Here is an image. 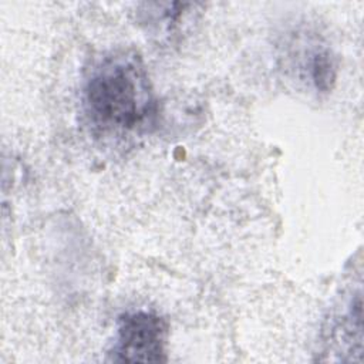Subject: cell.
<instances>
[{
	"label": "cell",
	"mask_w": 364,
	"mask_h": 364,
	"mask_svg": "<svg viewBox=\"0 0 364 364\" xmlns=\"http://www.w3.org/2000/svg\"><path fill=\"white\" fill-rule=\"evenodd\" d=\"M84 112L102 135L129 136L148 131L156 115V101L141 58L119 51L101 58L82 88Z\"/></svg>",
	"instance_id": "obj_1"
},
{
	"label": "cell",
	"mask_w": 364,
	"mask_h": 364,
	"mask_svg": "<svg viewBox=\"0 0 364 364\" xmlns=\"http://www.w3.org/2000/svg\"><path fill=\"white\" fill-rule=\"evenodd\" d=\"M166 321L148 311L127 313L119 317L118 334L111 350L112 361L161 363L166 360Z\"/></svg>",
	"instance_id": "obj_2"
}]
</instances>
